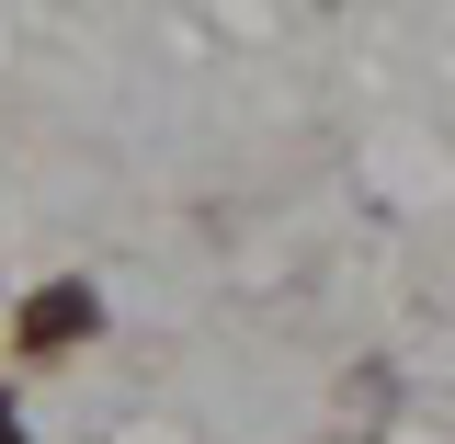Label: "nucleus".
<instances>
[{
  "label": "nucleus",
  "mask_w": 455,
  "mask_h": 444,
  "mask_svg": "<svg viewBox=\"0 0 455 444\" xmlns=\"http://www.w3.org/2000/svg\"><path fill=\"white\" fill-rule=\"evenodd\" d=\"M92 319H103L92 285H35V296H23V353H57V342H80Z\"/></svg>",
  "instance_id": "nucleus-1"
}]
</instances>
